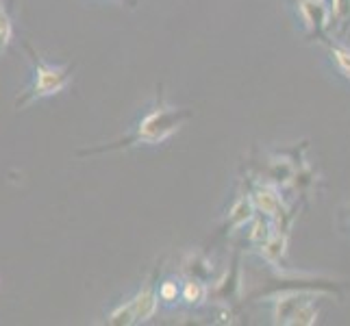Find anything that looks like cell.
Returning a JSON list of instances; mask_svg holds the SVG:
<instances>
[{"label": "cell", "instance_id": "cb8c5ba5", "mask_svg": "<svg viewBox=\"0 0 350 326\" xmlns=\"http://www.w3.org/2000/svg\"><path fill=\"white\" fill-rule=\"evenodd\" d=\"M3 11H5V7H3V0H0V14H3Z\"/></svg>", "mask_w": 350, "mask_h": 326}, {"label": "cell", "instance_id": "ba28073f", "mask_svg": "<svg viewBox=\"0 0 350 326\" xmlns=\"http://www.w3.org/2000/svg\"><path fill=\"white\" fill-rule=\"evenodd\" d=\"M163 261H165V257H161L159 261H157L150 276L142 283V287L135 292V296H131L137 324L150 322L157 316V309H159V305H161V300H159V274H161Z\"/></svg>", "mask_w": 350, "mask_h": 326}, {"label": "cell", "instance_id": "30bf717a", "mask_svg": "<svg viewBox=\"0 0 350 326\" xmlns=\"http://www.w3.org/2000/svg\"><path fill=\"white\" fill-rule=\"evenodd\" d=\"M318 294H307V292H289V294H279L274 296L272 303V324L276 326H289L294 313L303 307L307 300L316 298ZM322 298V296H320Z\"/></svg>", "mask_w": 350, "mask_h": 326}, {"label": "cell", "instance_id": "3957f363", "mask_svg": "<svg viewBox=\"0 0 350 326\" xmlns=\"http://www.w3.org/2000/svg\"><path fill=\"white\" fill-rule=\"evenodd\" d=\"M24 51H27V55L31 59L33 79H31V85L18 94V98L14 103L16 111H22V109L31 107L33 103L64 92L70 85V81H72V77H75V70H77V64H66V66L46 64L29 42L24 44Z\"/></svg>", "mask_w": 350, "mask_h": 326}, {"label": "cell", "instance_id": "5bb4252c", "mask_svg": "<svg viewBox=\"0 0 350 326\" xmlns=\"http://www.w3.org/2000/svg\"><path fill=\"white\" fill-rule=\"evenodd\" d=\"M320 44L327 48V55L331 59V64L335 66L337 74H340L342 79H346V81H350V46H346L340 40L329 38V35Z\"/></svg>", "mask_w": 350, "mask_h": 326}, {"label": "cell", "instance_id": "4fadbf2b", "mask_svg": "<svg viewBox=\"0 0 350 326\" xmlns=\"http://www.w3.org/2000/svg\"><path fill=\"white\" fill-rule=\"evenodd\" d=\"M211 285L200 279H185L180 285V303L187 309H200L209 303Z\"/></svg>", "mask_w": 350, "mask_h": 326}, {"label": "cell", "instance_id": "6da1fadb", "mask_svg": "<svg viewBox=\"0 0 350 326\" xmlns=\"http://www.w3.org/2000/svg\"><path fill=\"white\" fill-rule=\"evenodd\" d=\"M191 118H194V111H191V109L167 105L163 85H159L157 87L154 105L142 116L137 126L133 128L129 135L120 137L116 141H109V144H100V146L79 148V150H75V154L77 157H94V154H105V152L129 150L135 146H157V144H163L167 137H172L174 133Z\"/></svg>", "mask_w": 350, "mask_h": 326}, {"label": "cell", "instance_id": "7a4b0ae2", "mask_svg": "<svg viewBox=\"0 0 350 326\" xmlns=\"http://www.w3.org/2000/svg\"><path fill=\"white\" fill-rule=\"evenodd\" d=\"M346 283H340L324 274H309V272H298L287 268H270L268 265V279L261 283L259 289L250 292L246 300H270L279 294L289 292H307V294H318V296H333L337 300H344L346 296Z\"/></svg>", "mask_w": 350, "mask_h": 326}, {"label": "cell", "instance_id": "8992f818", "mask_svg": "<svg viewBox=\"0 0 350 326\" xmlns=\"http://www.w3.org/2000/svg\"><path fill=\"white\" fill-rule=\"evenodd\" d=\"M296 11L309 42H322L327 38L331 31L329 0H296Z\"/></svg>", "mask_w": 350, "mask_h": 326}, {"label": "cell", "instance_id": "603a6c76", "mask_svg": "<svg viewBox=\"0 0 350 326\" xmlns=\"http://www.w3.org/2000/svg\"><path fill=\"white\" fill-rule=\"evenodd\" d=\"M124 3H126L129 7H135V5H137V0H124Z\"/></svg>", "mask_w": 350, "mask_h": 326}, {"label": "cell", "instance_id": "9c48e42d", "mask_svg": "<svg viewBox=\"0 0 350 326\" xmlns=\"http://www.w3.org/2000/svg\"><path fill=\"white\" fill-rule=\"evenodd\" d=\"M287 248H289V228H274V233L263 239L261 244L250 250L270 268H287Z\"/></svg>", "mask_w": 350, "mask_h": 326}, {"label": "cell", "instance_id": "44dd1931", "mask_svg": "<svg viewBox=\"0 0 350 326\" xmlns=\"http://www.w3.org/2000/svg\"><path fill=\"white\" fill-rule=\"evenodd\" d=\"M215 307V324H235L237 322V313L233 305H213Z\"/></svg>", "mask_w": 350, "mask_h": 326}, {"label": "cell", "instance_id": "8fae6325", "mask_svg": "<svg viewBox=\"0 0 350 326\" xmlns=\"http://www.w3.org/2000/svg\"><path fill=\"white\" fill-rule=\"evenodd\" d=\"M180 274H183L185 279H200L211 285V281L215 279V268H213V261L207 257V252L189 250L183 255V259H180Z\"/></svg>", "mask_w": 350, "mask_h": 326}, {"label": "cell", "instance_id": "e0dca14e", "mask_svg": "<svg viewBox=\"0 0 350 326\" xmlns=\"http://www.w3.org/2000/svg\"><path fill=\"white\" fill-rule=\"evenodd\" d=\"M105 322L109 326H131V324H137L135 318V309H133V300L126 298L122 303H118L109 313H107Z\"/></svg>", "mask_w": 350, "mask_h": 326}, {"label": "cell", "instance_id": "ac0fdd59", "mask_svg": "<svg viewBox=\"0 0 350 326\" xmlns=\"http://www.w3.org/2000/svg\"><path fill=\"white\" fill-rule=\"evenodd\" d=\"M318 298H320V296L307 300V303L292 316V320H289V326H313V324H316L318 318H320V309H318V305H316V300H318Z\"/></svg>", "mask_w": 350, "mask_h": 326}, {"label": "cell", "instance_id": "7c38bea8", "mask_svg": "<svg viewBox=\"0 0 350 326\" xmlns=\"http://www.w3.org/2000/svg\"><path fill=\"white\" fill-rule=\"evenodd\" d=\"M316 185H318V174L316 170L307 163V159H303L294 170V176L289 180V187L294 189V194L298 200H307L313 196V191H316Z\"/></svg>", "mask_w": 350, "mask_h": 326}, {"label": "cell", "instance_id": "5b68a950", "mask_svg": "<svg viewBox=\"0 0 350 326\" xmlns=\"http://www.w3.org/2000/svg\"><path fill=\"white\" fill-rule=\"evenodd\" d=\"M241 292H244V268H241V250H235L222 274L211 281L209 300L213 305H235Z\"/></svg>", "mask_w": 350, "mask_h": 326}, {"label": "cell", "instance_id": "d6986e66", "mask_svg": "<svg viewBox=\"0 0 350 326\" xmlns=\"http://www.w3.org/2000/svg\"><path fill=\"white\" fill-rule=\"evenodd\" d=\"M180 281H176L174 276H167V279L159 281V300L165 307H174L180 303Z\"/></svg>", "mask_w": 350, "mask_h": 326}, {"label": "cell", "instance_id": "ffe728a7", "mask_svg": "<svg viewBox=\"0 0 350 326\" xmlns=\"http://www.w3.org/2000/svg\"><path fill=\"white\" fill-rule=\"evenodd\" d=\"M11 38H14V24H11V18L7 16V11L0 14V55L7 51V46L11 44Z\"/></svg>", "mask_w": 350, "mask_h": 326}, {"label": "cell", "instance_id": "52a82bcc", "mask_svg": "<svg viewBox=\"0 0 350 326\" xmlns=\"http://www.w3.org/2000/svg\"><path fill=\"white\" fill-rule=\"evenodd\" d=\"M255 215H257V207H255V202H252L248 185L244 183L237 189V194H235V198L231 202V207L226 209L224 222L220 224L215 239H224V237H231V235L239 233L241 228L250 224V220Z\"/></svg>", "mask_w": 350, "mask_h": 326}, {"label": "cell", "instance_id": "2e32d148", "mask_svg": "<svg viewBox=\"0 0 350 326\" xmlns=\"http://www.w3.org/2000/svg\"><path fill=\"white\" fill-rule=\"evenodd\" d=\"M331 7V31L342 35L350 29V0H329Z\"/></svg>", "mask_w": 350, "mask_h": 326}, {"label": "cell", "instance_id": "7402d4cb", "mask_svg": "<svg viewBox=\"0 0 350 326\" xmlns=\"http://www.w3.org/2000/svg\"><path fill=\"white\" fill-rule=\"evenodd\" d=\"M337 228H340L342 233L350 235V202H346L340 209V213H337Z\"/></svg>", "mask_w": 350, "mask_h": 326}, {"label": "cell", "instance_id": "d4e9b609", "mask_svg": "<svg viewBox=\"0 0 350 326\" xmlns=\"http://www.w3.org/2000/svg\"><path fill=\"white\" fill-rule=\"evenodd\" d=\"M9 3H14V0H9Z\"/></svg>", "mask_w": 350, "mask_h": 326}, {"label": "cell", "instance_id": "277c9868", "mask_svg": "<svg viewBox=\"0 0 350 326\" xmlns=\"http://www.w3.org/2000/svg\"><path fill=\"white\" fill-rule=\"evenodd\" d=\"M246 185L250 189L252 202H255V207H257L259 213L272 217L279 228H289V226H292V220H294L296 213L287 211L285 198L281 194V187H276V185L268 183V180H263V178L246 180Z\"/></svg>", "mask_w": 350, "mask_h": 326}, {"label": "cell", "instance_id": "9a60e30c", "mask_svg": "<svg viewBox=\"0 0 350 326\" xmlns=\"http://www.w3.org/2000/svg\"><path fill=\"white\" fill-rule=\"evenodd\" d=\"M274 228H276V222L272 220V217H268V215H263V213L257 211V215L252 217L250 224H248V233H246L248 244L250 246L261 244L263 239H268L274 233Z\"/></svg>", "mask_w": 350, "mask_h": 326}]
</instances>
